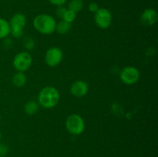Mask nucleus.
<instances>
[{
  "label": "nucleus",
  "mask_w": 158,
  "mask_h": 157,
  "mask_svg": "<svg viewBox=\"0 0 158 157\" xmlns=\"http://www.w3.org/2000/svg\"><path fill=\"white\" fill-rule=\"evenodd\" d=\"M60 99L58 89L53 86H46L39 93L38 103L45 109H52L58 104Z\"/></svg>",
  "instance_id": "f257e3e1"
},
{
  "label": "nucleus",
  "mask_w": 158,
  "mask_h": 157,
  "mask_svg": "<svg viewBox=\"0 0 158 157\" xmlns=\"http://www.w3.org/2000/svg\"><path fill=\"white\" fill-rule=\"evenodd\" d=\"M56 22L48 14H40L33 19V26L36 31L44 35H50L56 31Z\"/></svg>",
  "instance_id": "f03ea898"
},
{
  "label": "nucleus",
  "mask_w": 158,
  "mask_h": 157,
  "mask_svg": "<svg viewBox=\"0 0 158 157\" xmlns=\"http://www.w3.org/2000/svg\"><path fill=\"white\" fill-rule=\"evenodd\" d=\"M66 128L71 135H80L85 129L84 119L78 114H72L66 119Z\"/></svg>",
  "instance_id": "7ed1b4c3"
},
{
  "label": "nucleus",
  "mask_w": 158,
  "mask_h": 157,
  "mask_svg": "<svg viewBox=\"0 0 158 157\" xmlns=\"http://www.w3.org/2000/svg\"><path fill=\"white\" fill-rule=\"evenodd\" d=\"M26 25V17L23 13H15L9 22L10 34L15 38H20L23 35V29Z\"/></svg>",
  "instance_id": "20e7f679"
},
{
  "label": "nucleus",
  "mask_w": 158,
  "mask_h": 157,
  "mask_svg": "<svg viewBox=\"0 0 158 157\" xmlns=\"http://www.w3.org/2000/svg\"><path fill=\"white\" fill-rule=\"evenodd\" d=\"M32 63V55L28 52H21L14 57L12 64L18 72H24L31 67Z\"/></svg>",
  "instance_id": "39448f33"
},
{
  "label": "nucleus",
  "mask_w": 158,
  "mask_h": 157,
  "mask_svg": "<svg viewBox=\"0 0 158 157\" xmlns=\"http://www.w3.org/2000/svg\"><path fill=\"white\" fill-rule=\"evenodd\" d=\"M94 15V21L99 28L106 29L112 24V14L109 9L106 8H100Z\"/></svg>",
  "instance_id": "423d86ee"
},
{
  "label": "nucleus",
  "mask_w": 158,
  "mask_h": 157,
  "mask_svg": "<svg viewBox=\"0 0 158 157\" xmlns=\"http://www.w3.org/2000/svg\"><path fill=\"white\" fill-rule=\"evenodd\" d=\"M140 71L134 66H127L120 72V79L126 85H134L139 81Z\"/></svg>",
  "instance_id": "0eeeda50"
},
{
  "label": "nucleus",
  "mask_w": 158,
  "mask_h": 157,
  "mask_svg": "<svg viewBox=\"0 0 158 157\" xmlns=\"http://www.w3.org/2000/svg\"><path fill=\"white\" fill-rule=\"evenodd\" d=\"M63 58V51L58 47H51L46 51L45 62L50 67H56L60 64Z\"/></svg>",
  "instance_id": "6e6552de"
},
{
  "label": "nucleus",
  "mask_w": 158,
  "mask_h": 157,
  "mask_svg": "<svg viewBox=\"0 0 158 157\" xmlns=\"http://www.w3.org/2000/svg\"><path fill=\"white\" fill-rule=\"evenodd\" d=\"M158 15L157 11L152 8L147 9L142 12L140 17V22L144 26H154L157 22Z\"/></svg>",
  "instance_id": "1a4fd4ad"
},
{
  "label": "nucleus",
  "mask_w": 158,
  "mask_h": 157,
  "mask_svg": "<svg viewBox=\"0 0 158 157\" xmlns=\"http://www.w3.org/2000/svg\"><path fill=\"white\" fill-rule=\"evenodd\" d=\"M89 86L87 83L83 80H77L72 84L70 87V92L76 97H83L87 94Z\"/></svg>",
  "instance_id": "9d476101"
},
{
  "label": "nucleus",
  "mask_w": 158,
  "mask_h": 157,
  "mask_svg": "<svg viewBox=\"0 0 158 157\" xmlns=\"http://www.w3.org/2000/svg\"><path fill=\"white\" fill-rule=\"evenodd\" d=\"M11 29L7 20L0 18V39L6 38L10 35Z\"/></svg>",
  "instance_id": "9b49d317"
},
{
  "label": "nucleus",
  "mask_w": 158,
  "mask_h": 157,
  "mask_svg": "<svg viewBox=\"0 0 158 157\" xmlns=\"http://www.w3.org/2000/svg\"><path fill=\"white\" fill-rule=\"evenodd\" d=\"M26 80H27L26 75H25L24 72H16L12 77V83L16 87H22V86H25V84L26 83Z\"/></svg>",
  "instance_id": "f8f14e48"
},
{
  "label": "nucleus",
  "mask_w": 158,
  "mask_h": 157,
  "mask_svg": "<svg viewBox=\"0 0 158 157\" xmlns=\"http://www.w3.org/2000/svg\"><path fill=\"white\" fill-rule=\"evenodd\" d=\"M25 112L29 115H32L36 113L39 110V103L37 102L33 101H29L24 107Z\"/></svg>",
  "instance_id": "ddd939ff"
},
{
  "label": "nucleus",
  "mask_w": 158,
  "mask_h": 157,
  "mask_svg": "<svg viewBox=\"0 0 158 157\" xmlns=\"http://www.w3.org/2000/svg\"><path fill=\"white\" fill-rule=\"evenodd\" d=\"M71 27H72L71 23L66 22L62 20L60 22L56 23V31L59 34L64 35V34H66L68 32L70 31Z\"/></svg>",
  "instance_id": "4468645a"
},
{
  "label": "nucleus",
  "mask_w": 158,
  "mask_h": 157,
  "mask_svg": "<svg viewBox=\"0 0 158 157\" xmlns=\"http://www.w3.org/2000/svg\"><path fill=\"white\" fill-rule=\"evenodd\" d=\"M83 0H70L68 4V9L73 11L76 13H78L83 9Z\"/></svg>",
  "instance_id": "2eb2a0df"
},
{
  "label": "nucleus",
  "mask_w": 158,
  "mask_h": 157,
  "mask_svg": "<svg viewBox=\"0 0 158 157\" xmlns=\"http://www.w3.org/2000/svg\"><path fill=\"white\" fill-rule=\"evenodd\" d=\"M77 18V13L74 12L73 11L70 10V9H66V11L65 12L64 15L62 17V19L63 21L66 22L72 23L74 20Z\"/></svg>",
  "instance_id": "dca6fc26"
},
{
  "label": "nucleus",
  "mask_w": 158,
  "mask_h": 157,
  "mask_svg": "<svg viewBox=\"0 0 158 157\" xmlns=\"http://www.w3.org/2000/svg\"><path fill=\"white\" fill-rule=\"evenodd\" d=\"M23 45H24L25 48L28 50H32V49L35 46V42L32 39V38L31 37L27 36L26 38H24V40H23Z\"/></svg>",
  "instance_id": "f3484780"
},
{
  "label": "nucleus",
  "mask_w": 158,
  "mask_h": 157,
  "mask_svg": "<svg viewBox=\"0 0 158 157\" xmlns=\"http://www.w3.org/2000/svg\"><path fill=\"white\" fill-rule=\"evenodd\" d=\"M66 8L64 7V6H57L56 11V15L60 18H62V17L64 15L65 12L66 11Z\"/></svg>",
  "instance_id": "a211bd4d"
},
{
  "label": "nucleus",
  "mask_w": 158,
  "mask_h": 157,
  "mask_svg": "<svg viewBox=\"0 0 158 157\" xmlns=\"http://www.w3.org/2000/svg\"><path fill=\"white\" fill-rule=\"evenodd\" d=\"M99 9H100V8H99L98 4H97V2H91L89 3V6H88V9H89V11H90L91 12H94V13H95Z\"/></svg>",
  "instance_id": "6ab92c4d"
},
{
  "label": "nucleus",
  "mask_w": 158,
  "mask_h": 157,
  "mask_svg": "<svg viewBox=\"0 0 158 157\" xmlns=\"http://www.w3.org/2000/svg\"><path fill=\"white\" fill-rule=\"evenodd\" d=\"M49 2L52 5L56 6H64L67 0H49Z\"/></svg>",
  "instance_id": "aec40b11"
},
{
  "label": "nucleus",
  "mask_w": 158,
  "mask_h": 157,
  "mask_svg": "<svg viewBox=\"0 0 158 157\" xmlns=\"http://www.w3.org/2000/svg\"><path fill=\"white\" fill-rule=\"evenodd\" d=\"M8 148L6 146L0 145V157H3L7 154Z\"/></svg>",
  "instance_id": "412c9836"
},
{
  "label": "nucleus",
  "mask_w": 158,
  "mask_h": 157,
  "mask_svg": "<svg viewBox=\"0 0 158 157\" xmlns=\"http://www.w3.org/2000/svg\"><path fill=\"white\" fill-rule=\"evenodd\" d=\"M1 139H2V133L1 132H0V140H1Z\"/></svg>",
  "instance_id": "4be33fe9"
}]
</instances>
